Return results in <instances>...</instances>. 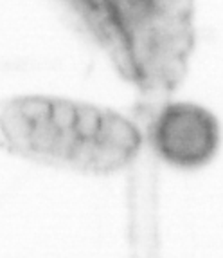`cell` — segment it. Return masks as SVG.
I'll list each match as a JSON object with an SVG mask.
<instances>
[{"mask_svg": "<svg viewBox=\"0 0 223 258\" xmlns=\"http://www.w3.org/2000/svg\"><path fill=\"white\" fill-rule=\"evenodd\" d=\"M116 71L148 98L171 94L196 45L194 0H63Z\"/></svg>", "mask_w": 223, "mask_h": 258, "instance_id": "2", "label": "cell"}, {"mask_svg": "<svg viewBox=\"0 0 223 258\" xmlns=\"http://www.w3.org/2000/svg\"><path fill=\"white\" fill-rule=\"evenodd\" d=\"M150 143L160 159L178 168L209 163L219 148V123L205 107L187 101L167 103L150 123Z\"/></svg>", "mask_w": 223, "mask_h": 258, "instance_id": "3", "label": "cell"}, {"mask_svg": "<svg viewBox=\"0 0 223 258\" xmlns=\"http://www.w3.org/2000/svg\"><path fill=\"white\" fill-rule=\"evenodd\" d=\"M141 130L119 112L56 96L0 101V148L81 173H114L135 159Z\"/></svg>", "mask_w": 223, "mask_h": 258, "instance_id": "1", "label": "cell"}]
</instances>
